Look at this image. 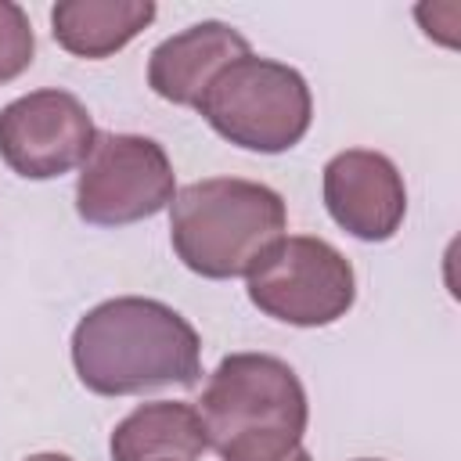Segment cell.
<instances>
[{"instance_id":"obj_6","label":"cell","mask_w":461,"mask_h":461,"mask_svg":"<svg viewBox=\"0 0 461 461\" xmlns=\"http://www.w3.org/2000/svg\"><path fill=\"white\" fill-rule=\"evenodd\" d=\"M173 194V162L158 140L140 133H97L76 180V212L94 227H126L162 212Z\"/></svg>"},{"instance_id":"obj_5","label":"cell","mask_w":461,"mask_h":461,"mask_svg":"<svg viewBox=\"0 0 461 461\" xmlns=\"http://www.w3.org/2000/svg\"><path fill=\"white\" fill-rule=\"evenodd\" d=\"M252 306L292 328H324L346 317L357 299L349 259L324 238H277L245 274Z\"/></svg>"},{"instance_id":"obj_13","label":"cell","mask_w":461,"mask_h":461,"mask_svg":"<svg viewBox=\"0 0 461 461\" xmlns=\"http://www.w3.org/2000/svg\"><path fill=\"white\" fill-rule=\"evenodd\" d=\"M274 461H313V457H310L306 447H295V450H288V454H281V457H274Z\"/></svg>"},{"instance_id":"obj_12","label":"cell","mask_w":461,"mask_h":461,"mask_svg":"<svg viewBox=\"0 0 461 461\" xmlns=\"http://www.w3.org/2000/svg\"><path fill=\"white\" fill-rule=\"evenodd\" d=\"M32 54H36V36L29 14L18 4L0 0V83L18 79L32 65Z\"/></svg>"},{"instance_id":"obj_11","label":"cell","mask_w":461,"mask_h":461,"mask_svg":"<svg viewBox=\"0 0 461 461\" xmlns=\"http://www.w3.org/2000/svg\"><path fill=\"white\" fill-rule=\"evenodd\" d=\"M151 0H61L50 7V32L58 47L76 58H112L155 22Z\"/></svg>"},{"instance_id":"obj_8","label":"cell","mask_w":461,"mask_h":461,"mask_svg":"<svg viewBox=\"0 0 461 461\" xmlns=\"http://www.w3.org/2000/svg\"><path fill=\"white\" fill-rule=\"evenodd\" d=\"M321 191L331 220L360 241H389L407 216L403 176L382 151H339L324 166Z\"/></svg>"},{"instance_id":"obj_9","label":"cell","mask_w":461,"mask_h":461,"mask_svg":"<svg viewBox=\"0 0 461 461\" xmlns=\"http://www.w3.org/2000/svg\"><path fill=\"white\" fill-rule=\"evenodd\" d=\"M249 40L227 22H194L184 32L162 40L148 58V86L169 101L194 108L205 86L234 61L249 58Z\"/></svg>"},{"instance_id":"obj_2","label":"cell","mask_w":461,"mask_h":461,"mask_svg":"<svg viewBox=\"0 0 461 461\" xmlns=\"http://www.w3.org/2000/svg\"><path fill=\"white\" fill-rule=\"evenodd\" d=\"M209 447L223 461H274L303 447L310 403L299 375L270 353H230L198 400Z\"/></svg>"},{"instance_id":"obj_14","label":"cell","mask_w":461,"mask_h":461,"mask_svg":"<svg viewBox=\"0 0 461 461\" xmlns=\"http://www.w3.org/2000/svg\"><path fill=\"white\" fill-rule=\"evenodd\" d=\"M25 461H72L68 454H54V450H43V454H32V457H25Z\"/></svg>"},{"instance_id":"obj_15","label":"cell","mask_w":461,"mask_h":461,"mask_svg":"<svg viewBox=\"0 0 461 461\" xmlns=\"http://www.w3.org/2000/svg\"><path fill=\"white\" fill-rule=\"evenodd\" d=\"M360 461H375V457H360Z\"/></svg>"},{"instance_id":"obj_10","label":"cell","mask_w":461,"mask_h":461,"mask_svg":"<svg viewBox=\"0 0 461 461\" xmlns=\"http://www.w3.org/2000/svg\"><path fill=\"white\" fill-rule=\"evenodd\" d=\"M209 439L198 407L184 400H155L133 407L108 439L112 461H198Z\"/></svg>"},{"instance_id":"obj_3","label":"cell","mask_w":461,"mask_h":461,"mask_svg":"<svg viewBox=\"0 0 461 461\" xmlns=\"http://www.w3.org/2000/svg\"><path fill=\"white\" fill-rule=\"evenodd\" d=\"M285 198L256 180L209 176L180 187L169 202V241L176 259L209 281L241 277L285 238Z\"/></svg>"},{"instance_id":"obj_7","label":"cell","mask_w":461,"mask_h":461,"mask_svg":"<svg viewBox=\"0 0 461 461\" xmlns=\"http://www.w3.org/2000/svg\"><path fill=\"white\" fill-rule=\"evenodd\" d=\"M94 140V119L68 90H32L0 112V158L25 180H54L83 166Z\"/></svg>"},{"instance_id":"obj_4","label":"cell","mask_w":461,"mask_h":461,"mask_svg":"<svg viewBox=\"0 0 461 461\" xmlns=\"http://www.w3.org/2000/svg\"><path fill=\"white\" fill-rule=\"evenodd\" d=\"M194 108L223 140L259 155L295 148L313 119V97L303 72L256 54L227 65Z\"/></svg>"},{"instance_id":"obj_1","label":"cell","mask_w":461,"mask_h":461,"mask_svg":"<svg viewBox=\"0 0 461 461\" xmlns=\"http://www.w3.org/2000/svg\"><path fill=\"white\" fill-rule=\"evenodd\" d=\"M72 367L97 396H137L162 385L191 389L202 375V339L173 306L119 295L79 317Z\"/></svg>"}]
</instances>
